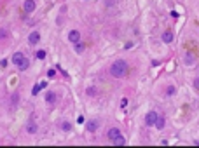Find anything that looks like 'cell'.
I'll use <instances>...</instances> for the list:
<instances>
[{"mask_svg": "<svg viewBox=\"0 0 199 148\" xmlns=\"http://www.w3.org/2000/svg\"><path fill=\"white\" fill-rule=\"evenodd\" d=\"M84 49H86V45H84L82 42H77V44H75V52H77V54L84 52Z\"/></svg>", "mask_w": 199, "mask_h": 148, "instance_id": "16", "label": "cell"}, {"mask_svg": "<svg viewBox=\"0 0 199 148\" xmlns=\"http://www.w3.org/2000/svg\"><path fill=\"white\" fill-rule=\"evenodd\" d=\"M56 99H58V98H56V93H53V91H51V93L45 94V101H47L49 105H54V103H56Z\"/></svg>", "mask_w": 199, "mask_h": 148, "instance_id": "11", "label": "cell"}, {"mask_svg": "<svg viewBox=\"0 0 199 148\" xmlns=\"http://www.w3.org/2000/svg\"><path fill=\"white\" fill-rule=\"evenodd\" d=\"M120 134H122V132H120V131L117 129V127H112V129H108V132H107V136H108V139H110V141L117 139V138H119Z\"/></svg>", "mask_w": 199, "mask_h": 148, "instance_id": "6", "label": "cell"}, {"mask_svg": "<svg viewBox=\"0 0 199 148\" xmlns=\"http://www.w3.org/2000/svg\"><path fill=\"white\" fill-rule=\"evenodd\" d=\"M77 124H86V119H84L82 115H79V117H77Z\"/></svg>", "mask_w": 199, "mask_h": 148, "instance_id": "25", "label": "cell"}, {"mask_svg": "<svg viewBox=\"0 0 199 148\" xmlns=\"http://www.w3.org/2000/svg\"><path fill=\"white\" fill-rule=\"evenodd\" d=\"M164 126H166V119H164V117H157V122H156V126H154V127H156V129H164Z\"/></svg>", "mask_w": 199, "mask_h": 148, "instance_id": "13", "label": "cell"}, {"mask_svg": "<svg viewBox=\"0 0 199 148\" xmlns=\"http://www.w3.org/2000/svg\"><path fill=\"white\" fill-rule=\"evenodd\" d=\"M23 9H25L26 14H32L35 11V0H25L23 2Z\"/></svg>", "mask_w": 199, "mask_h": 148, "instance_id": "4", "label": "cell"}, {"mask_svg": "<svg viewBox=\"0 0 199 148\" xmlns=\"http://www.w3.org/2000/svg\"><path fill=\"white\" fill-rule=\"evenodd\" d=\"M0 66H2V68L7 66V59H2V61H0Z\"/></svg>", "mask_w": 199, "mask_h": 148, "instance_id": "27", "label": "cell"}, {"mask_svg": "<svg viewBox=\"0 0 199 148\" xmlns=\"http://www.w3.org/2000/svg\"><path fill=\"white\" fill-rule=\"evenodd\" d=\"M157 111H154V110H150L147 115H145V124L147 126H156V122H157Z\"/></svg>", "mask_w": 199, "mask_h": 148, "instance_id": "3", "label": "cell"}, {"mask_svg": "<svg viewBox=\"0 0 199 148\" xmlns=\"http://www.w3.org/2000/svg\"><path fill=\"white\" fill-rule=\"evenodd\" d=\"M39 40H40V33L39 32H32L30 37H28V44H30V45H37Z\"/></svg>", "mask_w": 199, "mask_h": 148, "instance_id": "7", "label": "cell"}, {"mask_svg": "<svg viewBox=\"0 0 199 148\" xmlns=\"http://www.w3.org/2000/svg\"><path fill=\"white\" fill-rule=\"evenodd\" d=\"M194 61H196V56H192L190 52H185V63L187 65H192Z\"/></svg>", "mask_w": 199, "mask_h": 148, "instance_id": "15", "label": "cell"}, {"mask_svg": "<svg viewBox=\"0 0 199 148\" xmlns=\"http://www.w3.org/2000/svg\"><path fill=\"white\" fill-rule=\"evenodd\" d=\"M126 105H128V98H122V99H120V106H122V108H124V106H126Z\"/></svg>", "mask_w": 199, "mask_h": 148, "instance_id": "26", "label": "cell"}, {"mask_svg": "<svg viewBox=\"0 0 199 148\" xmlns=\"http://www.w3.org/2000/svg\"><path fill=\"white\" fill-rule=\"evenodd\" d=\"M129 73V66H128V63L126 61H115L112 66H110V75L112 77H115V78H122V77H126V75Z\"/></svg>", "mask_w": 199, "mask_h": 148, "instance_id": "1", "label": "cell"}, {"mask_svg": "<svg viewBox=\"0 0 199 148\" xmlns=\"http://www.w3.org/2000/svg\"><path fill=\"white\" fill-rule=\"evenodd\" d=\"M35 56H37V59H45V51H42V49H40V51L35 52Z\"/></svg>", "mask_w": 199, "mask_h": 148, "instance_id": "21", "label": "cell"}, {"mask_svg": "<svg viewBox=\"0 0 199 148\" xmlns=\"http://www.w3.org/2000/svg\"><path fill=\"white\" fill-rule=\"evenodd\" d=\"M12 63L19 68L21 72L23 70H26L28 66H30V61H28V57L23 54V52H14V56H12Z\"/></svg>", "mask_w": 199, "mask_h": 148, "instance_id": "2", "label": "cell"}, {"mask_svg": "<svg viewBox=\"0 0 199 148\" xmlns=\"http://www.w3.org/2000/svg\"><path fill=\"white\" fill-rule=\"evenodd\" d=\"M37 131H39L37 122H35V120H28V124H26V132H28V134H35Z\"/></svg>", "mask_w": 199, "mask_h": 148, "instance_id": "5", "label": "cell"}, {"mask_svg": "<svg viewBox=\"0 0 199 148\" xmlns=\"http://www.w3.org/2000/svg\"><path fill=\"white\" fill-rule=\"evenodd\" d=\"M164 94H166V96H175V94H177V87H175V85H168V87L164 89Z\"/></svg>", "mask_w": 199, "mask_h": 148, "instance_id": "14", "label": "cell"}, {"mask_svg": "<svg viewBox=\"0 0 199 148\" xmlns=\"http://www.w3.org/2000/svg\"><path fill=\"white\" fill-rule=\"evenodd\" d=\"M68 40H70L72 44H77V42H80V32H77V30H72V32L68 33Z\"/></svg>", "mask_w": 199, "mask_h": 148, "instance_id": "8", "label": "cell"}, {"mask_svg": "<svg viewBox=\"0 0 199 148\" xmlns=\"http://www.w3.org/2000/svg\"><path fill=\"white\" fill-rule=\"evenodd\" d=\"M45 85H47L45 82H42V84H35V85H33V89H32V94H33V96H37V94H39L40 91L45 87Z\"/></svg>", "mask_w": 199, "mask_h": 148, "instance_id": "12", "label": "cell"}, {"mask_svg": "<svg viewBox=\"0 0 199 148\" xmlns=\"http://www.w3.org/2000/svg\"><path fill=\"white\" fill-rule=\"evenodd\" d=\"M18 101H19V94L14 93V94H12V98H11V106H16V105H18Z\"/></svg>", "mask_w": 199, "mask_h": 148, "instance_id": "17", "label": "cell"}, {"mask_svg": "<svg viewBox=\"0 0 199 148\" xmlns=\"http://www.w3.org/2000/svg\"><path fill=\"white\" fill-rule=\"evenodd\" d=\"M86 129L89 131V132H94V131L98 129V122L96 120H87L86 122Z\"/></svg>", "mask_w": 199, "mask_h": 148, "instance_id": "10", "label": "cell"}, {"mask_svg": "<svg viewBox=\"0 0 199 148\" xmlns=\"http://www.w3.org/2000/svg\"><path fill=\"white\" fill-rule=\"evenodd\" d=\"M114 143H115V145H124V143H126V139H124V136L120 134L117 139H114Z\"/></svg>", "mask_w": 199, "mask_h": 148, "instance_id": "22", "label": "cell"}, {"mask_svg": "<svg viewBox=\"0 0 199 148\" xmlns=\"http://www.w3.org/2000/svg\"><path fill=\"white\" fill-rule=\"evenodd\" d=\"M86 93H87V96H91V98H93V96H96V94H98V91H96V87H87V91H86Z\"/></svg>", "mask_w": 199, "mask_h": 148, "instance_id": "19", "label": "cell"}, {"mask_svg": "<svg viewBox=\"0 0 199 148\" xmlns=\"http://www.w3.org/2000/svg\"><path fill=\"white\" fill-rule=\"evenodd\" d=\"M61 129L63 131H72V124H70L68 120H65V122L61 124Z\"/></svg>", "mask_w": 199, "mask_h": 148, "instance_id": "18", "label": "cell"}, {"mask_svg": "<svg viewBox=\"0 0 199 148\" xmlns=\"http://www.w3.org/2000/svg\"><path fill=\"white\" fill-rule=\"evenodd\" d=\"M47 77H49V78H54V77H56V70H54V68L47 70Z\"/></svg>", "mask_w": 199, "mask_h": 148, "instance_id": "23", "label": "cell"}, {"mask_svg": "<svg viewBox=\"0 0 199 148\" xmlns=\"http://www.w3.org/2000/svg\"><path fill=\"white\" fill-rule=\"evenodd\" d=\"M9 35H11V33H9L7 30H4V28H0V40H4V38H7V37H9Z\"/></svg>", "mask_w": 199, "mask_h": 148, "instance_id": "20", "label": "cell"}, {"mask_svg": "<svg viewBox=\"0 0 199 148\" xmlns=\"http://www.w3.org/2000/svg\"><path fill=\"white\" fill-rule=\"evenodd\" d=\"M173 38H175V35H173V32H171V30L162 32V42H164V44H171V42H173Z\"/></svg>", "mask_w": 199, "mask_h": 148, "instance_id": "9", "label": "cell"}, {"mask_svg": "<svg viewBox=\"0 0 199 148\" xmlns=\"http://www.w3.org/2000/svg\"><path fill=\"white\" fill-rule=\"evenodd\" d=\"M192 85H194V89H196V91H198V93H199V77H196V78H194V82H192Z\"/></svg>", "mask_w": 199, "mask_h": 148, "instance_id": "24", "label": "cell"}]
</instances>
